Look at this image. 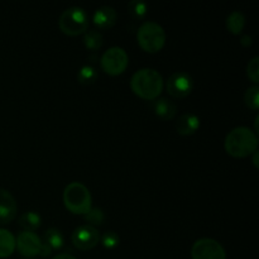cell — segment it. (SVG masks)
Returning <instances> with one entry per match:
<instances>
[{
  "label": "cell",
  "mask_w": 259,
  "mask_h": 259,
  "mask_svg": "<svg viewBox=\"0 0 259 259\" xmlns=\"http://www.w3.org/2000/svg\"><path fill=\"white\" fill-rule=\"evenodd\" d=\"M225 151L235 158H244L258 148V136L248 126H237L225 137Z\"/></svg>",
  "instance_id": "cell-1"
},
{
  "label": "cell",
  "mask_w": 259,
  "mask_h": 259,
  "mask_svg": "<svg viewBox=\"0 0 259 259\" xmlns=\"http://www.w3.org/2000/svg\"><path fill=\"white\" fill-rule=\"evenodd\" d=\"M131 88L136 95L144 100H156L163 89V78L153 68H141L133 73Z\"/></svg>",
  "instance_id": "cell-2"
},
{
  "label": "cell",
  "mask_w": 259,
  "mask_h": 259,
  "mask_svg": "<svg viewBox=\"0 0 259 259\" xmlns=\"http://www.w3.org/2000/svg\"><path fill=\"white\" fill-rule=\"evenodd\" d=\"M63 204L72 214L85 215L93 207V197L85 185L75 181L65 187Z\"/></svg>",
  "instance_id": "cell-3"
},
{
  "label": "cell",
  "mask_w": 259,
  "mask_h": 259,
  "mask_svg": "<svg viewBox=\"0 0 259 259\" xmlns=\"http://www.w3.org/2000/svg\"><path fill=\"white\" fill-rule=\"evenodd\" d=\"M137 40L143 51L148 53H156L163 48L166 42V32L157 22L147 20L138 28Z\"/></svg>",
  "instance_id": "cell-4"
},
{
  "label": "cell",
  "mask_w": 259,
  "mask_h": 259,
  "mask_svg": "<svg viewBox=\"0 0 259 259\" xmlns=\"http://www.w3.org/2000/svg\"><path fill=\"white\" fill-rule=\"evenodd\" d=\"M58 27L65 34L78 35L86 32L89 27V15L80 7H70L63 10L58 19Z\"/></svg>",
  "instance_id": "cell-5"
},
{
  "label": "cell",
  "mask_w": 259,
  "mask_h": 259,
  "mask_svg": "<svg viewBox=\"0 0 259 259\" xmlns=\"http://www.w3.org/2000/svg\"><path fill=\"white\" fill-rule=\"evenodd\" d=\"M128 53L121 47H110L100 58V66L108 75H120L128 67Z\"/></svg>",
  "instance_id": "cell-6"
},
{
  "label": "cell",
  "mask_w": 259,
  "mask_h": 259,
  "mask_svg": "<svg viewBox=\"0 0 259 259\" xmlns=\"http://www.w3.org/2000/svg\"><path fill=\"white\" fill-rule=\"evenodd\" d=\"M192 259H227V253L219 242L211 238H201L191 248Z\"/></svg>",
  "instance_id": "cell-7"
},
{
  "label": "cell",
  "mask_w": 259,
  "mask_h": 259,
  "mask_svg": "<svg viewBox=\"0 0 259 259\" xmlns=\"http://www.w3.org/2000/svg\"><path fill=\"white\" fill-rule=\"evenodd\" d=\"M167 93L176 99L186 98L190 95L194 89V80H192L191 75H189L185 71H177V72L172 73L168 77L166 82Z\"/></svg>",
  "instance_id": "cell-8"
},
{
  "label": "cell",
  "mask_w": 259,
  "mask_h": 259,
  "mask_svg": "<svg viewBox=\"0 0 259 259\" xmlns=\"http://www.w3.org/2000/svg\"><path fill=\"white\" fill-rule=\"evenodd\" d=\"M71 240L77 249L90 250L98 245L99 240H100V233L95 227L88 224L81 225L73 230Z\"/></svg>",
  "instance_id": "cell-9"
},
{
  "label": "cell",
  "mask_w": 259,
  "mask_h": 259,
  "mask_svg": "<svg viewBox=\"0 0 259 259\" xmlns=\"http://www.w3.org/2000/svg\"><path fill=\"white\" fill-rule=\"evenodd\" d=\"M43 242L34 232H20L15 238V248L23 257H35L40 254Z\"/></svg>",
  "instance_id": "cell-10"
},
{
  "label": "cell",
  "mask_w": 259,
  "mask_h": 259,
  "mask_svg": "<svg viewBox=\"0 0 259 259\" xmlns=\"http://www.w3.org/2000/svg\"><path fill=\"white\" fill-rule=\"evenodd\" d=\"M17 201L8 190L0 187V225L8 224L17 215Z\"/></svg>",
  "instance_id": "cell-11"
},
{
  "label": "cell",
  "mask_w": 259,
  "mask_h": 259,
  "mask_svg": "<svg viewBox=\"0 0 259 259\" xmlns=\"http://www.w3.org/2000/svg\"><path fill=\"white\" fill-rule=\"evenodd\" d=\"M116 18H118V13L113 7L109 5H103V7L98 8L94 13V24L99 28V29H110L114 27L116 23Z\"/></svg>",
  "instance_id": "cell-12"
},
{
  "label": "cell",
  "mask_w": 259,
  "mask_h": 259,
  "mask_svg": "<svg viewBox=\"0 0 259 259\" xmlns=\"http://www.w3.org/2000/svg\"><path fill=\"white\" fill-rule=\"evenodd\" d=\"M175 128L181 136H191L200 128V118L194 113H185L179 116Z\"/></svg>",
  "instance_id": "cell-13"
},
{
  "label": "cell",
  "mask_w": 259,
  "mask_h": 259,
  "mask_svg": "<svg viewBox=\"0 0 259 259\" xmlns=\"http://www.w3.org/2000/svg\"><path fill=\"white\" fill-rule=\"evenodd\" d=\"M153 111L162 120H172L176 116L177 105L167 98L156 99L153 103Z\"/></svg>",
  "instance_id": "cell-14"
},
{
  "label": "cell",
  "mask_w": 259,
  "mask_h": 259,
  "mask_svg": "<svg viewBox=\"0 0 259 259\" xmlns=\"http://www.w3.org/2000/svg\"><path fill=\"white\" fill-rule=\"evenodd\" d=\"M15 250V237L7 229H0V258H8Z\"/></svg>",
  "instance_id": "cell-15"
},
{
  "label": "cell",
  "mask_w": 259,
  "mask_h": 259,
  "mask_svg": "<svg viewBox=\"0 0 259 259\" xmlns=\"http://www.w3.org/2000/svg\"><path fill=\"white\" fill-rule=\"evenodd\" d=\"M42 242L47 244L51 248V250H60L65 245L63 234L57 228H50V229L46 230Z\"/></svg>",
  "instance_id": "cell-16"
},
{
  "label": "cell",
  "mask_w": 259,
  "mask_h": 259,
  "mask_svg": "<svg viewBox=\"0 0 259 259\" xmlns=\"http://www.w3.org/2000/svg\"><path fill=\"white\" fill-rule=\"evenodd\" d=\"M227 28L233 34H240L245 25V17L240 10H233L227 17Z\"/></svg>",
  "instance_id": "cell-17"
},
{
  "label": "cell",
  "mask_w": 259,
  "mask_h": 259,
  "mask_svg": "<svg viewBox=\"0 0 259 259\" xmlns=\"http://www.w3.org/2000/svg\"><path fill=\"white\" fill-rule=\"evenodd\" d=\"M40 223H42V219L39 214L35 211H27L19 218V225L24 228L25 232H34L40 227Z\"/></svg>",
  "instance_id": "cell-18"
},
{
  "label": "cell",
  "mask_w": 259,
  "mask_h": 259,
  "mask_svg": "<svg viewBox=\"0 0 259 259\" xmlns=\"http://www.w3.org/2000/svg\"><path fill=\"white\" fill-rule=\"evenodd\" d=\"M104 43L103 34L98 30H89L83 34V45L88 50L98 51L100 50Z\"/></svg>",
  "instance_id": "cell-19"
},
{
  "label": "cell",
  "mask_w": 259,
  "mask_h": 259,
  "mask_svg": "<svg viewBox=\"0 0 259 259\" xmlns=\"http://www.w3.org/2000/svg\"><path fill=\"white\" fill-rule=\"evenodd\" d=\"M98 71L90 65L82 66L77 73V80L81 85H93L98 80Z\"/></svg>",
  "instance_id": "cell-20"
},
{
  "label": "cell",
  "mask_w": 259,
  "mask_h": 259,
  "mask_svg": "<svg viewBox=\"0 0 259 259\" xmlns=\"http://www.w3.org/2000/svg\"><path fill=\"white\" fill-rule=\"evenodd\" d=\"M128 10L131 15L136 19H142L146 17L147 10H148V4L141 0H132L128 4Z\"/></svg>",
  "instance_id": "cell-21"
},
{
  "label": "cell",
  "mask_w": 259,
  "mask_h": 259,
  "mask_svg": "<svg viewBox=\"0 0 259 259\" xmlns=\"http://www.w3.org/2000/svg\"><path fill=\"white\" fill-rule=\"evenodd\" d=\"M245 105L250 108L252 110H257L259 108V88L257 85L250 86L247 89L244 94Z\"/></svg>",
  "instance_id": "cell-22"
},
{
  "label": "cell",
  "mask_w": 259,
  "mask_h": 259,
  "mask_svg": "<svg viewBox=\"0 0 259 259\" xmlns=\"http://www.w3.org/2000/svg\"><path fill=\"white\" fill-rule=\"evenodd\" d=\"M104 219H105V215H104V211L100 207H91L85 214V220L89 223L88 225H91V227H94V225H101Z\"/></svg>",
  "instance_id": "cell-23"
},
{
  "label": "cell",
  "mask_w": 259,
  "mask_h": 259,
  "mask_svg": "<svg viewBox=\"0 0 259 259\" xmlns=\"http://www.w3.org/2000/svg\"><path fill=\"white\" fill-rule=\"evenodd\" d=\"M119 242H120V238L113 230L104 233L103 237H101V243L106 249H114L115 247H118Z\"/></svg>",
  "instance_id": "cell-24"
},
{
  "label": "cell",
  "mask_w": 259,
  "mask_h": 259,
  "mask_svg": "<svg viewBox=\"0 0 259 259\" xmlns=\"http://www.w3.org/2000/svg\"><path fill=\"white\" fill-rule=\"evenodd\" d=\"M247 75L248 77L255 83V85L259 82V57L258 56L253 57L252 60L249 61V63H248Z\"/></svg>",
  "instance_id": "cell-25"
},
{
  "label": "cell",
  "mask_w": 259,
  "mask_h": 259,
  "mask_svg": "<svg viewBox=\"0 0 259 259\" xmlns=\"http://www.w3.org/2000/svg\"><path fill=\"white\" fill-rule=\"evenodd\" d=\"M240 43H242V46H244V47H249V46L252 45V37L248 34L242 35V38H240Z\"/></svg>",
  "instance_id": "cell-26"
},
{
  "label": "cell",
  "mask_w": 259,
  "mask_h": 259,
  "mask_svg": "<svg viewBox=\"0 0 259 259\" xmlns=\"http://www.w3.org/2000/svg\"><path fill=\"white\" fill-rule=\"evenodd\" d=\"M52 259H77V258L73 257V255L71 254H67V253H61V254L55 255Z\"/></svg>",
  "instance_id": "cell-27"
},
{
  "label": "cell",
  "mask_w": 259,
  "mask_h": 259,
  "mask_svg": "<svg viewBox=\"0 0 259 259\" xmlns=\"http://www.w3.org/2000/svg\"><path fill=\"white\" fill-rule=\"evenodd\" d=\"M253 163H254L255 167H258V152L257 151L253 153Z\"/></svg>",
  "instance_id": "cell-28"
}]
</instances>
